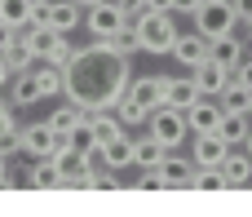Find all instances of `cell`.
<instances>
[{"label":"cell","mask_w":252,"mask_h":217,"mask_svg":"<svg viewBox=\"0 0 252 217\" xmlns=\"http://www.w3.org/2000/svg\"><path fill=\"white\" fill-rule=\"evenodd\" d=\"M66 71V84H62V98H71L84 115L93 111H115V102L124 98L128 89V58L115 49V40H97L89 36L84 44L71 49V58L62 62Z\"/></svg>","instance_id":"1"},{"label":"cell","mask_w":252,"mask_h":217,"mask_svg":"<svg viewBox=\"0 0 252 217\" xmlns=\"http://www.w3.org/2000/svg\"><path fill=\"white\" fill-rule=\"evenodd\" d=\"M133 31H137L142 53H173V44H177V36H182L168 9H146V13H137V18H133Z\"/></svg>","instance_id":"2"},{"label":"cell","mask_w":252,"mask_h":217,"mask_svg":"<svg viewBox=\"0 0 252 217\" xmlns=\"http://www.w3.org/2000/svg\"><path fill=\"white\" fill-rule=\"evenodd\" d=\"M27 44H31V53L40 58V62H66L71 58V49H75V40H71V31H58V27H49V22H31V27H22L18 31Z\"/></svg>","instance_id":"3"},{"label":"cell","mask_w":252,"mask_h":217,"mask_svg":"<svg viewBox=\"0 0 252 217\" xmlns=\"http://www.w3.org/2000/svg\"><path fill=\"white\" fill-rule=\"evenodd\" d=\"M190 22H195V31H199L204 40L230 36V31L239 27V18H235V4H230V0H204V4L190 13Z\"/></svg>","instance_id":"4"},{"label":"cell","mask_w":252,"mask_h":217,"mask_svg":"<svg viewBox=\"0 0 252 217\" xmlns=\"http://www.w3.org/2000/svg\"><path fill=\"white\" fill-rule=\"evenodd\" d=\"M146 133H155L168 151H177L186 138H190V124H186V111H177V107H155L151 115H146Z\"/></svg>","instance_id":"5"},{"label":"cell","mask_w":252,"mask_h":217,"mask_svg":"<svg viewBox=\"0 0 252 217\" xmlns=\"http://www.w3.org/2000/svg\"><path fill=\"white\" fill-rule=\"evenodd\" d=\"M124 27H128V13H124L115 0H97L93 9H84V31L97 36V40H111V36H120Z\"/></svg>","instance_id":"6"},{"label":"cell","mask_w":252,"mask_h":217,"mask_svg":"<svg viewBox=\"0 0 252 217\" xmlns=\"http://www.w3.org/2000/svg\"><path fill=\"white\" fill-rule=\"evenodd\" d=\"M58 142H62V133H58L49 120H31V124H22V151H27L31 160H49V155L58 151Z\"/></svg>","instance_id":"7"},{"label":"cell","mask_w":252,"mask_h":217,"mask_svg":"<svg viewBox=\"0 0 252 217\" xmlns=\"http://www.w3.org/2000/svg\"><path fill=\"white\" fill-rule=\"evenodd\" d=\"M53 164H58L62 191H80V178L93 169V155L89 151H75V146H62V151H53Z\"/></svg>","instance_id":"8"},{"label":"cell","mask_w":252,"mask_h":217,"mask_svg":"<svg viewBox=\"0 0 252 217\" xmlns=\"http://www.w3.org/2000/svg\"><path fill=\"white\" fill-rule=\"evenodd\" d=\"M190 75H195V84H199V93H204V98H221V93H226V84L235 80V71H230V67H221V62H213V58H204L199 67H190Z\"/></svg>","instance_id":"9"},{"label":"cell","mask_w":252,"mask_h":217,"mask_svg":"<svg viewBox=\"0 0 252 217\" xmlns=\"http://www.w3.org/2000/svg\"><path fill=\"white\" fill-rule=\"evenodd\" d=\"M226 142H221V133H190V160H195V169H221V160H226Z\"/></svg>","instance_id":"10"},{"label":"cell","mask_w":252,"mask_h":217,"mask_svg":"<svg viewBox=\"0 0 252 217\" xmlns=\"http://www.w3.org/2000/svg\"><path fill=\"white\" fill-rule=\"evenodd\" d=\"M221 115H226L221 102H217V98H204V93L186 107V124H190V133H217Z\"/></svg>","instance_id":"11"},{"label":"cell","mask_w":252,"mask_h":217,"mask_svg":"<svg viewBox=\"0 0 252 217\" xmlns=\"http://www.w3.org/2000/svg\"><path fill=\"white\" fill-rule=\"evenodd\" d=\"M97 164H102V169H111V173L133 169V138H128V133H120V138L102 142V146H97Z\"/></svg>","instance_id":"12"},{"label":"cell","mask_w":252,"mask_h":217,"mask_svg":"<svg viewBox=\"0 0 252 217\" xmlns=\"http://www.w3.org/2000/svg\"><path fill=\"white\" fill-rule=\"evenodd\" d=\"M124 93H128L137 107L155 111V107H164V75H133Z\"/></svg>","instance_id":"13"},{"label":"cell","mask_w":252,"mask_h":217,"mask_svg":"<svg viewBox=\"0 0 252 217\" xmlns=\"http://www.w3.org/2000/svg\"><path fill=\"white\" fill-rule=\"evenodd\" d=\"M4 89H9V102H13L18 111H27L31 102H40V80H35V67H31V71H13V80H9Z\"/></svg>","instance_id":"14"},{"label":"cell","mask_w":252,"mask_h":217,"mask_svg":"<svg viewBox=\"0 0 252 217\" xmlns=\"http://www.w3.org/2000/svg\"><path fill=\"white\" fill-rule=\"evenodd\" d=\"M159 173H164L168 191H173V186H186V191H190V178H195V160H190V155H177V151H164V160H159Z\"/></svg>","instance_id":"15"},{"label":"cell","mask_w":252,"mask_h":217,"mask_svg":"<svg viewBox=\"0 0 252 217\" xmlns=\"http://www.w3.org/2000/svg\"><path fill=\"white\" fill-rule=\"evenodd\" d=\"M173 58H177V67H199L208 58V40L199 31H182L177 44H173Z\"/></svg>","instance_id":"16"},{"label":"cell","mask_w":252,"mask_h":217,"mask_svg":"<svg viewBox=\"0 0 252 217\" xmlns=\"http://www.w3.org/2000/svg\"><path fill=\"white\" fill-rule=\"evenodd\" d=\"M244 53H248V49H244V36H235V31H230V36L208 40V58H213V62H221V67H230V71L244 62Z\"/></svg>","instance_id":"17"},{"label":"cell","mask_w":252,"mask_h":217,"mask_svg":"<svg viewBox=\"0 0 252 217\" xmlns=\"http://www.w3.org/2000/svg\"><path fill=\"white\" fill-rule=\"evenodd\" d=\"M195 98H199V84H195V75H164V102H168V107L186 111Z\"/></svg>","instance_id":"18"},{"label":"cell","mask_w":252,"mask_h":217,"mask_svg":"<svg viewBox=\"0 0 252 217\" xmlns=\"http://www.w3.org/2000/svg\"><path fill=\"white\" fill-rule=\"evenodd\" d=\"M221 178H226V191L248 186V182H252V155H248V151H239V155H235V146H230V151H226V160H221Z\"/></svg>","instance_id":"19"},{"label":"cell","mask_w":252,"mask_h":217,"mask_svg":"<svg viewBox=\"0 0 252 217\" xmlns=\"http://www.w3.org/2000/svg\"><path fill=\"white\" fill-rule=\"evenodd\" d=\"M22 186H31V191H62V178H58L53 155H49V160H35V164L22 173Z\"/></svg>","instance_id":"20"},{"label":"cell","mask_w":252,"mask_h":217,"mask_svg":"<svg viewBox=\"0 0 252 217\" xmlns=\"http://www.w3.org/2000/svg\"><path fill=\"white\" fill-rule=\"evenodd\" d=\"M217 133H221L226 146H244L248 133H252V115H248V111H226L221 124H217Z\"/></svg>","instance_id":"21"},{"label":"cell","mask_w":252,"mask_h":217,"mask_svg":"<svg viewBox=\"0 0 252 217\" xmlns=\"http://www.w3.org/2000/svg\"><path fill=\"white\" fill-rule=\"evenodd\" d=\"M164 151H168V146H164L155 133H142V138H133V169H159Z\"/></svg>","instance_id":"22"},{"label":"cell","mask_w":252,"mask_h":217,"mask_svg":"<svg viewBox=\"0 0 252 217\" xmlns=\"http://www.w3.org/2000/svg\"><path fill=\"white\" fill-rule=\"evenodd\" d=\"M44 22H49V27H58V31H80V27H84V9H80L75 0H53Z\"/></svg>","instance_id":"23"},{"label":"cell","mask_w":252,"mask_h":217,"mask_svg":"<svg viewBox=\"0 0 252 217\" xmlns=\"http://www.w3.org/2000/svg\"><path fill=\"white\" fill-rule=\"evenodd\" d=\"M35 80H40V98H62L66 71L58 62H35Z\"/></svg>","instance_id":"24"},{"label":"cell","mask_w":252,"mask_h":217,"mask_svg":"<svg viewBox=\"0 0 252 217\" xmlns=\"http://www.w3.org/2000/svg\"><path fill=\"white\" fill-rule=\"evenodd\" d=\"M89 124H93V142L102 146V142H111V138H120V133H128L124 129V120L115 115V111H93L89 115Z\"/></svg>","instance_id":"25"},{"label":"cell","mask_w":252,"mask_h":217,"mask_svg":"<svg viewBox=\"0 0 252 217\" xmlns=\"http://www.w3.org/2000/svg\"><path fill=\"white\" fill-rule=\"evenodd\" d=\"M80 120H84V111H80V107H75L71 98H62V102H58V107L49 111V124H53L58 133H71V129H75Z\"/></svg>","instance_id":"26"},{"label":"cell","mask_w":252,"mask_h":217,"mask_svg":"<svg viewBox=\"0 0 252 217\" xmlns=\"http://www.w3.org/2000/svg\"><path fill=\"white\" fill-rule=\"evenodd\" d=\"M0 22L13 31L31 27V0H0Z\"/></svg>","instance_id":"27"},{"label":"cell","mask_w":252,"mask_h":217,"mask_svg":"<svg viewBox=\"0 0 252 217\" xmlns=\"http://www.w3.org/2000/svg\"><path fill=\"white\" fill-rule=\"evenodd\" d=\"M4 58H9V67H13V71H31V67L40 62V58L31 53V44H27L22 36H13V40H9V49H4Z\"/></svg>","instance_id":"28"},{"label":"cell","mask_w":252,"mask_h":217,"mask_svg":"<svg viewBox=\"0 0 252 217\" xmlns=\"http://www.w3.org/2000/svg\"><path fill=\"white\" fill-rule=\"evenodd\" d=\"M217 102H221V111H248V107H252V89H248V84H239V80H230L226 93H221Z\"/></svg>","instance_id":"29"},{"label":"cell","mask_w":252,"mask_h":217,"mask_svg":"<svg viewBox=\"0 0 252 217\" xmlns=\"http://www.w3.org/2000/svg\"><path fill=\"white\" fill-rule=\"evenodd\" d=\"M115 115L124 120V129H137V124H146V115H151V111H146V107H137V102L124 93V98L115 102Z\"/></svg>","instance_id":"30"},{"label":"cell","mask_w":252,"mask_h":217,"mask_svg":"<svg viewBox=\"0 0 252 217\" xmlns=\"http://www.w3.org/2000/svg\"><path fill=\"white\" fill-rule=\"evenodd\" d=\"M190 191H226V178H221V169H195V178H190Z\"/></svg>","instance_id":"31"},{"label":"cell","mask_w":252,"mask_h":217,"mask_svg":"<svg viewBox=\"0 0 252 217\" xmlns=\"http://www.w3.org/2000/svg\"><path fill=\"white\" fill-rule=\"evenodd\" d=\"M235 80H239V84H248V89H252V58H248V53H244V62L235 67Z\"/></svg>","instance_id":"32"},{"label":"cell","mask_w":252,"mask_h":217,"mask_svg":"<svg viewBox=\"0 0 252 217\" xmlns=\"http://www.w3.org/2000/svg\"><path fill=\"white\" fill-rule=\"evenodd\" d=\"M13 186H18V178L9 173V160L0 155V191H13Z\"/></svg>","instance_id":"33"},{"label":"cell","mask_w":252,"mask_h":217,"mask_svg":"<svg viewBox=\"0 0 252 217\" xmlns=\"http://www.w3.org/2000/svg\"><path fill=\"white\" fill-rule=\"evenodd\" d=\"M115 4H120V9H124L128 18H137V13H146V0H115Z\"/></svg>","instance_id":"34"},{"label":"cell","mask_w":252,"mask_h":217,"mask_svg":"<svg viewBox=\"0 0 252 217\" xmlns=\"http://www.w3.org/2000/svg\"><path fill=\"white\" fill-rule=\"evenodd\" d=\"M235 4V18L239 22H252V0H230Z\"/></svg>","instance_id":"35"},{"label":"cell","mask_w":252,"mask_h":217,"mask_svg":"<svg viewBox=\"0 0 252 217\" xmlns=\"http://www.w3.org/2000/svg\"><path fill=\"white\" fill-rule=\"evenodd\" d=\"M199 4H204V0H173V18H177V13H195Z\"/></svg>","instance_id":"36"},{"label":"cell","mask_w":252,"mask_h":217,"mask_svg":"<svg viewBox=\"0 0 252 217\" xmlns=\"http://www.w3.org/2000/svg\"><path fill=\"white\" fill-rule=\"evenodd\" d=\"M9 80H13V67H9V58H4V53H0V89H4V84H9Z\"/></svg>","instance_id":"37"},{"label":"cell","mask_w":252,"mask_h":217,"mask_svg":"<svg viewBox=\"0 0 252 217\" xmlns=\"http://www.w3.org/2000/svg\"><path fill=\"white\" fill-rule=\"evenodd\" d=\"M13 36H18V31H13V27H4V22H0V53H4V49H9V40H13Z\"/></svg>","instance_id":"38"},{"label":"cell","mask_w":252,"mask_h":217,"mask_svg":"<svg viewBox=\"0 0 252 217\" xmlns=\"http://www.w3.org/2000/svg\"><path fill=\"white\" fill-rule=\"evenodd\" d=\"M75 4H80V9H93V4H97V0H75Z\"/></svg>","instance_id":"39"},{"label":"cell","mask_w":252,"mask_h":217,"mask_svg":"<svg viewBox=\"0 0 252 217\" xmlns=\"http://www.w3.org/2000/svg\"><path fill=\"white\" fill-rule=\"evenodd\" d=\"M239 27H244V36H252V22H239Z\"/></svg>","instance_id":"40"},{"label":"cell","mask_w":252,"mask_h":217,"mask_svg":"<svg viewBox=\"0 0 252 217\" xmlns=\"http://www.w3.org/2000/svg\"><path fill=\"white\" fill-rule=\"evenodd\" d=\"M244 151H248V155H252V133H248V142H244Z\"/></svg>","instance_id":"41"},{"label":"cell","mask_w":252,"mask_h":217,"mask_svg":"<svg viewBox=\"0 0 252 217\" xmlns=\"http://www.w3.org/2000/svg\"><path fill=\"white\" fill-rule=\"evenodd\" d=\"M4 102H9V98H4V93H0V107H4Z\"/></svg>","instance_id":"42"},{"label":"cell","mask_w":252,"mask_h":217,"mask_svg":"<svg viewBox=\"0 0 252 217\" xmlns=\"http://www.w3.org/2000/svg\"><path fill=\"white\" fill-rule=\"evenodd\" d=\"M248 115H252V107H248Z\"/></svg>","instance_id":"43"}]
</instances>
